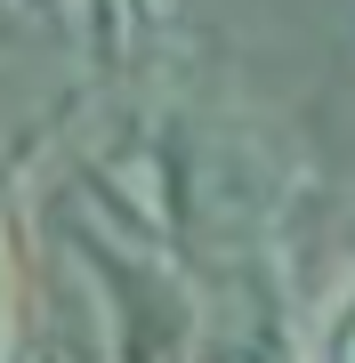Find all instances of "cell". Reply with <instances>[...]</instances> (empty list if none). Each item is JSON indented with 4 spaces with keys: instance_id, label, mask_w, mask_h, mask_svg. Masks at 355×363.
Returning <instances> with one entry per match:
<instances>
[{
    "instance_id": "cell-4",
    "label": "cell",
    "mask_w": 355,
    "mask_h": 363,
    "mask_svg": "<svg viewBox=\"0 0 355 363\" xmlns=\"http://www.w3.org/2000/svg\"><path fill=\"white\" fill-rule=\"evenodd\" d=\"M113 9H121V16H130V25H162V16H170V9H178V0H113Z\"/></svg>"
},
{
    "instance_id": "cell-3",
    "label": "cell",
    "mask_w": 355,
    "mask_h": 363,
    "mask_svg": "<svg viewBox=\"0 0 355 363\" xmlns=\"http://www.w3.org/2000/svg\"><path fill=\"white\" fill-rule=\"evenodd\" d=\"M0 363H9V218H0Z\"/></svg>"
},
{
    "instance_id": "cell-2",
    "label": "cell",
    "mask_w": 355,
    "mask_h": 363,
    "mask_svg": "<svg viewBox=\"0 0 355 363\" xmlns=\"http://www.w3.org/2000/svg\"><path fill=\"white\" fill-rule=\"evenodd\" d=\"M315 363H355V274H347L339 307L323 315V331H315Z\"/></svg>"
},
{
    "instance_id": "cell-1",
    "label": "cell",
    "mask_w": 355,
    "mask_h": 363,
    "mask_svg": "<svg viewBox=\"0 0 355 363\" xmlns=\"http://www.w3.org/2000/svg\"><path fill=\"white\" fill-rule=\"evenodd\" d=\"M194 363H315V339H307L299 307H291V283L266 250L202 274Z\"/></svg>"
}]
</instances>
